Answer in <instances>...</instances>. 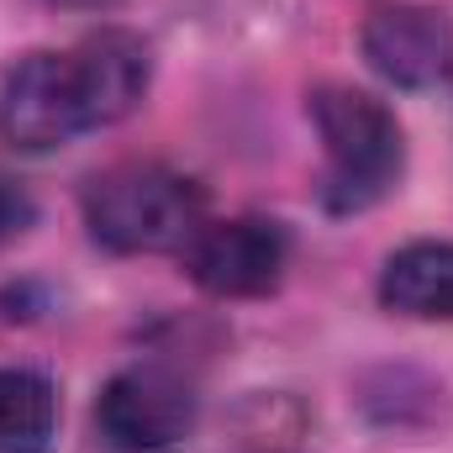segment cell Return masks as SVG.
<instances>
[{"label": "cell", "instance_id": "cell-1", "mask_svg": "<svg viewBox=\"0 0 453 453\" xmlns=\"http://www.w3.org/2000/svg\"><path fill=\"white\" fill-rule=\"evenodd\" d=\"M85 226L106 253H185L206 226V190L164 164H116L85 185Z\"/></svg>", "mask_w": 453, "mask_h": 453}, {"label": "cell", "instance_id": "cell-2", "mask_svg": "<svg viewBox=\"0 0 453 453\" xmlns=\"http://www.w3.org/2000/svg\"><path fill=\"white\" fill-rule=\"evenodd\" d=\"M311 121L327 153L322 206L327 211H364L374 206L406 169V137L385 101L353 85H322L311 90Z\"/></svg>", "mask_w": 453, "mask_h": 453}, {"label": "cell", "instance_id": "cell-3", "mask_svg": "<svg viewBox=\"0 0 453 453\" xmlns=\"http://www.w3.org/2000/svg\"><path fill=\"white\" fill-rule=\"evenodd\" d=\"M201 395L169 364H132L96 395V433L116 453H169L196 433Z\"/></svg>", "mask_w": 453, "mask_h": 453}, {"label": "cell", "instance_id": "cell-4", "mask_svg": "<svg viewBox=\"0 0 453 453\" xmlns=\"http://www.w3.org/2000/svg\"><path fill=\"white\" fill-rule=\"evenodd\" d=\"M185 274L217 301H253L269 296L290 264V237L269 217H226L206 222L185 242Z\"/></svg>", "mask_w": 453, "mask_h": 453}, {"label": "cell", "instance_id": "cell-5", "mask_svg": "<svg viewBox=\"0 0 453 453\" xmlns=\"http://www.w3.org/2000/svg\"><path fill=\"white\" fill-rule=\"evenodd\" d=\"M90 132L69 53H27L0 90V137L16 153H53Z\"/></svg>", "mask_w": 453, "mask_h": 453}, {"label": "cell", "instance_id": "cell-6", "mask_svg": "<svg viewBox=\"0 0 453 453\" xmlns=\"http://www.w3.org/2000/svg\"><path fill=\"white\" fill-rule=\"evenodd\" d=\"M358 48L369 58V69L401 90H427V85L453 74L449 16L433 5H417V0L374 5L358 27Z\"/></svg>", "mask_w": 453, "mask_h": 453}, {"label": "cell", "instance_id": "cell-7", "mask_svg": "<svg viewBox=\"0 0 453 453\" xmlns=\"http://www.w3.org/2000/svg\"><path fill=\"white\" fill-rule=\"evenodd\" d=\"M69 64H74V85H80V106H85L90 132L132 116L153 80V53L127 27H101V32L80 37L69 48Z\"/></svg>", "mask_w": 453, "mask_h": 453}, {"label": "cell", "instance_id": "cell-8", "mask_svg": "<svg viewBox=\"0 0 453 453\" xmlns=\"http://www.w3.org/2000/svg\"><path fill=\"white\" fill-rule=\"evenodd\" d=\"M380 301L411 322H453V242L422 237L395 248L380 269Z\"/></svg>", "mask_w": 453, "mask_h": 453}, {"label": "cell", "instance_id": "cell-9", "mask_svg": "<svg viewBox=\"0 0 453 453\" xmlns=\"http://www.w3.org/2000/svg\"><path fill=\"white\" fill-rule=\"evenodd\" d=\"M58 433V390L37 369H0V453H42Z\"/></svg>", "mask_w": 453, "mask_h": 453}, {"label": "cell", "instance_id": "cell-10", "mask_svg": "<svg viewBox=\"0 0 453 453\" xmlns=\"http://www.w3.org/2000/svg\"><path fill=\"white\" fill-rule=\"evenodd\" d=\"M32 217H37V206H32L27 185L11 180V174H0V242H11L16 232H27Z\"/></svg>", "mask_w": 453, "mask_h": 453}, {"label": "cell", "instance_id": "cell-11", "mask_svg": "<svg viewBox=\"0 0 453 453\" xmlns=\"http://www.w3.org/2000/svg\"><path fill=\"white\" fill-rule=\"evenodd\" d=\"M53 5H69V11H106L116 0H53Z\"/></svg>", "mask_w": 453, "mask_h": 453}]
</instances>
